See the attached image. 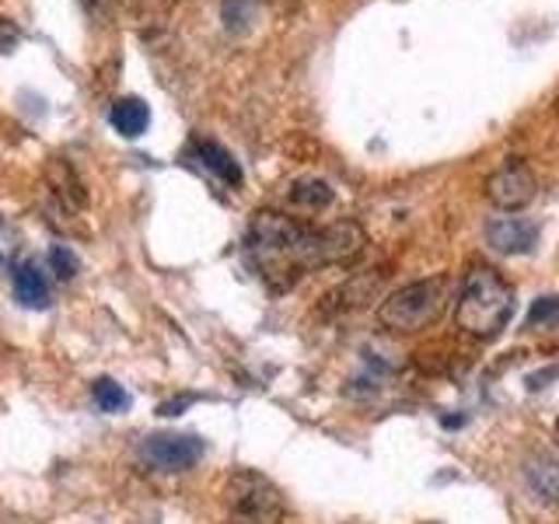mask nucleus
Segmentation results:
<instances>
[{
    "label": "nucleus",
    "mask_w": 559,
    "mask_h": 524,
    "mask_svg": "<svg viewBox=\"0 0 559 524\" xmlns=\"http://www.w3.org/2000/svg\"><path fill=\"white\" fill-rule=\"evenodd\" d=\"M245 245H249V255L259 266L262 279L273 290H287L308 270L349 266V262L364 255L367 235L357 221L314 227L287 214H276V210H259L249 224Z\"/></svg>",
    "instance_id": "1"
},
{
    "label": "nucleus",
    "mask_w": 559,
    "mask_h": 524,
    "mask_svg": "<svg viewBox=\"0 0 559 524\" xmlns=\"http://www.w3.org/2000/svg\"><path fill=\"white\" fill-rule=\"evenodd\" d=\"M514 314V290L493 266H472L459 297V329L472 340H497Z\"/></svg>",
    "instance_id": "2"
},
{
    "label": "nucleus",
    "mask_w": 559,
    "mask_h": 524,
    "mask_svg": "<svg viewBox=\"0 0 559 524\" xmlns=\"http://www.w3.org/2000/svg\"><path fill=\"white\" fill-rule=\"evenodd\" d=\"M444 301H448V284L441 276L413 279V284L392 290L378 305V325L395 332V336H409V332H419L441 319Z\"/></svg>",
    "instance_id": "3"
},
{
    "label": "nucleus",
    "mask_w": 559,
    "mask_h": 524,
    "mask_svg": "<svg viewBox=\"0 0 559 524\" xmlns=\"http://www.w3.org/2000/svg\"><path fill=\"white\" fill-rule=\"evenodd\" d=\"M224 503H227V524H280L284 521V493L252 468L231 472L224 483Z\"/></svg>",
    "instance_id": "4"
},
{
    "label": "nucleus",
    "mask_w": 559,
    "mask_h": 524,
    "mask_svg": "<svg viewBox=\"0 0 559 524\" xmlns=\"http://www.w3.org/2000/svg\"><path fill=\"white\" fill-rule=\"evenodd\" d=\"M203 441L197 433H147L140 441V462L154 472H189L203 458Z\"/></svg>",
    "instance_id": "5"
},
{
    "label": "nucleus",
    "mask_w": 559,
    "mask_h": 524,
    "mask_svg": "<svg viewBox=\"0 0 559 524\" xmlns=\"http://www.w3.org/2000/svg\"><path fill=\"white\" fill-rule=\"evenodd\" d=\"M538 192V182H535V171L511 157L503 168L493 171V179L486 182V196L497 210H507V214H514V210H524Z\"/></svg>",
    "instance_id": "6"
},
{
    "label": "nucleus",
    "mask_w": 559,
    "mask_h": 524,
    "mask_svg": "<svg viewBox=\"0 0 559 524\" xmlns=\"http://www.w3.org/2000/svg\"><path fill=\"white\" fill-rule=\"evenodd\" d=\"M486 241L500 255H521L538 245V224L524 217H497L486 224Z\"/></svg>",
    "instance_id": "7"
},
{
    "label": "nucleus",
    "mask_w": 559,
    "mask_h": 524,
    "mask_svg": "<svg viewBox=\"0 0 559 524\" xmlns=\"http://www.w3.org/2000/svg\"><path fill=\"white\" fill-rule=\"evenodd\" d=\"M521 476L528 493L546 503V507H559V462L546 451H532L528 458L521 462Z\"/></svg>",
    "instance_id": "8"
},
{
    "label": "nucleus",
    "mask_w": 559,
    "mask_h": 524,
    "mask_svg": "<svg viewBox=\"0 0 559 524\" xmlns=\"http://www.w3.org/2000/svg\"><path fill=\"white\" fill-rule=\"evenodd\" d=\"M384 284V273L381 270H364V273H354L346 279V284H340L336 290H332L325 297V308L329 311H354V308H364L367 301H374L378 287Z\"/></svg>",
    "instance_id": "9"
},
{
    "label": "nucleus",
    "mask_w": 559,
    "mask_h": 524,
    "mask_svg": "<svg viewBox=\"0 0 559 524\" xmlns=\"http://www.w3.org/2000/svg\"><path fill=\"white\" fill-rule=\"evenodd\" d=\"M46 182L52 189V196L60 200L63 210H81L87 203V192H84V182L78 179L74 165L67 162V157H49L46 165Z\"/></svg>",
    "instance_id": "10"
},
{
    "label": "nucleus",
    "mask_w": 559,
    "mask_h": 524,
    "mask_svg": "<svg viewBox=\"0 0 559 524\" xmlns=\"http://www.w3.org/2000/svg\"><path fill=\"white\" fill-rule=\"evenodd\" d=\"M186 157L192 162H200L206 171H214L224 186H241V165L231 157V151H224L214 140H192Z\"/></svg>",
    "instance_id": "11"
},
{
    "label": "nucleus",
    "mask_w": 559,
    "mask_h": 524,
    "mask_svg": "<svg viewBox=\"0 0 559 524\" xmlns=\"http://www.w3.org/2000/svg\"><path fill=\"white\" fill-rule=\"evenodd\" d=\"M11 287H14V297L17 305L25 308H49V284H46V273L35 266L32 259H22L14 262V273H11Z\"/></svg>",
    "instance_id": "12"
},
{
    "label": "nucleus",
    "mask_w": 559,
    "mask_h": 524,
    "mask_svg": "<svg viewBox=\"0 0 559 524\" xmlns=\"http://www.w3.org/2000/svg\"><path fill=\"white\" fill-rule=\"evenodd\" d=\"M109 122H112V130L119 136L136 140L140 133L147 130L151 109H147V102H140V98H119V102H112V109H109Z\"/></svg>",
    "instance_id": "13"
},
{
    "label": "nucleus",
    "mask_w": 559,
    "mask_h": 524,
    "mask_svg": "<svg viewBox=\"0 0 559 524\" xmlns=\"http://www.w3.org/2000/svg\"><path fill=\"white\" fill-rule=\"evenodd\" d=\"M332 200H336V192L325 179H301L290 186V203L301 210H325Z\"/></svg>",
    "instance_id": "14"
},
{
    "label": "nucleus",
    "mask_w": 559,
    "mask_h": 524,
    "mask_svg": "<svg viewBox=\"0 0 559 524\" xmlns=\"http://www.w3.org/2000/svg\"><path fill=\"white\" fill-rule=\"evenodd\" d=\"M221 17L227 32H249L252 22L259 17V0H221Z\"/></svg>",
    "instance_id": "15"
},
{
    "label": "nucleus",
    "mask_w": 559,
    "mask_h": 524,
    "mask_svg": "<svg viewBox=\"0 0 559 524\" xmlns=\"http://www.w3.org/2000/svg\"><path fill=\"white\" fill-rule=\"evenodd\" d=\"M92 398H95V406H98L102 413H122V409L130 406L127 389H122V384L112 381V378H98V381L92 384Z\"/></svg>",
    "instance_id": "16"
},
{
    "label": "nucleus",
    "mask_w": 559,
    "mask_h": 524,
    "mask_svg": "<svg viewBox=\"0 0 559 524\" xmlns=\"http://www.w3.org/2000/svg\"><path fill=\"white\" fill-rule=\"evenodd\" d=\"M49 266H52V273H57L60 279H74L78 270H81V262H78L74 249H67V245H52V249H49Z\"/></svg>",
    "instance_id": "17"
},
{
    "label": "nucleus",
    "mask_w": 559,
    "mask_h": 524,
    "mask_svg": "<svg viewBox=\"0 0 559 524\" xmlns=\"http://www.w3.org/2000/svg\"><path fill=\"white\" fill-rule=\"evenodd\" d=\"M556 311H559V297H538V301L532 305V311H528V329H535L538 322H552L556 319Z\"/></svg>",
    "instance_id": "18"
},
{
    "label": "nucleus",
    "mask_w": 559,
    "mask_h": 524,
    "mask_svg": "<svg viewBox=\"0 0 559 524\" xmlns=\"http://www.w3.org/2000/svg\"><path fill=\"white\" fill-rule=\"evenodd\" d=\"M17 39H22V32H17V25L8 22V17H0V49H11Z\"/></svg>",
    "instance_id": "19"
},
{
    "label": "nucleus",
    "mask_w": 559,
    "mask_h": 524,
    "mask_svg": "<svg viewBox=\"0 0 559 524\" xmlns=\"http://www.w3.org/2000/svg\"><path fill=\"white\" fill-rule=\"evenodd\" d=\"M189 402H192V395H186V398H175V402H165V406L157 409V413H162V416H179V413L189 406Z\"/></svg>",
    "instance_id": "20"
},
{
    "label": "nucleus",
    "mask_w": 559,
    "mask_h": 524,
    "mask_svg": "<svg viewBox=\"0 0 559 524\" xmlns=\"http://www.w3.org/2000/svg\"><path fill=\"white\" fill-rule=\"evenodd\" d=\"M556 433H559V424H556Z\"/></svg>",
    "instance_id": "21"
}]
</instances>
